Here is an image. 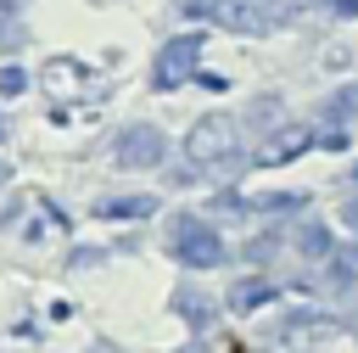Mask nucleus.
<instances>
[{
	"label": "nucleus",
	"instance_id": "obj_1",
	"mask_svg": "<svg viewBox=\"0 0 358 353\" xmlns=\"http://www.w3.org/2000/svg\"><path fill=\"white\" fill-rule=\"evenodd\" d=\"M168 247H173V258L190 263V269H218V263H224V235H218L213 224L190 219V213H179V219L168 224Z\"/></svg>",
	"mask_w": 358,
	"mask_h": 353
},
{
	"label": "nucleus",
	"instance_id": "obj_2",
	"mask_svg": "<svg viewBox=\"0 0 358 353\" xmlns=\"http://www.w3.org/2000/svg\"><path fill=\"white\" fill-rule=\"evenodd\" d=\"M185 157L201 162V168H224V162L235 157V118H224V112L196 118V123L185 129Z\"/></svg>",
	"mask_w": 358,
	"mask_h": 353
},
{
	"label": "nucleus",
	"instance_id": "obj_3",
	"mask_svg": "<svg viewBox=\"0 0 358 353\" xmlns=\"http://www.w3.org/2000/svg\"><path fill=\"white\" fill-rule=\"evenodd\" d=\"M196 56H201V34H179V39H168L162 56H157V67H151V84H157V90L185 84V78L196 73Z\"/></svg>",
	"mask_w": 358,
	"mask_h": 353
},
{
	"label": "nucleus",
	"instance_id": "obj_4",
	"mask_svg": "<svg viewBox=\"0 0 358 353\" xmlns=\"http://www.w3.org/2000/svg\"><path fill=\"white\" fill-rule=\"evenodd\" d=\"M185 17H213L218 28H235V34L268 28V17H257V6H246V0H185Z\"/></svg>",
	"mask_w": 358,
	"mask_h": 353
},
{
	"label": "nucleus",
	"instance_id": "obj_5",
	"mask_svg": "<svg viewBox=\"0 0 358 353\" xmlns=\"http://www.w3.org/2000/svg\"><path fill=\"white\" fill-rule=\"evenodd\" d=\"M162 157H168V146H162V129L157 123H129L117 134V162L123 168H157Z\"/></svg>",
	"mask_w": 358,
	"mask_h": 353
},
{
	"label": "nucleus",
	"instance_id": "obj_6",
	"mask_svg": "<svg viewBox=\"0 0 358 353\" xmlns=\"http://www.w3.org/2000/svg\"><path fill=\"white\" fill-rule=\"evenodd\" d=\"M319 336H330V319H324V314H308V308H296V314H285V319L268 325V342L285 347V353H302V347L319 342Z\"/></svg>",
	"mask_w": 358,
	"mask_h": 353
},
{
	"label": "nucleus",
	"instance_id": "obj_7",
	"mask_svg": "<svg viewBox=\"0 0 358 353\" xmlns=\"http://www.w3.org/2000/svg\"><path fill=\"white\" fill-rule=\"evenodd\" d=\"M39 84H45V95H56V101H78V95L90 90V73H84V62H73V56H50Z\"/></svg>",
	"mask_w": 358,
	"mask_h": 353
},
{
	"label": "nucleus",
	"instance_id": "obj_8",
	"mask_svg": "<svg viewBox=\"0 0 358 353\" xmlns=\"http://www.w3.org/2000/svg\"><path fill=\"white\" fill-rule=\"evenodd\" d=\"M313 146V129H302V123H285L274 140H263V151L252 157L257 168H280V162H291V157H302Z\"/></svg>",
	"mask_w": 358,
	"mask_h": 353
},
{
	"label": "nucleus",
	"instance_id": "obj_9",
	"mask_svg": "<svg viewBox=\"0 0 358 353\" xmlns=\"http://www.w3.org/2000/svg\"><path fill=\"white\" fill-rule=\"evenodd\" d=\"M173 314H179L190 331H207V325L218 319V303H213L207 291H196V286H179V291H173Z\"/></svg>",
	"mask_w": 358,
	"mask_h": 353
},
{
	"label": "nucleus",
	"instance_id": "obj_10",
	"mask_svg": "<svg viewBox=\"0 0 358 353\" xmlns=\"http://www.w3.org/2000/svg\"><path fill=\"white\" fill-rule=\"evenodd\" d=\"M263 303H274V280H241V286H229V308L235 314H252V308H263Z\"/></svg>",
	"mask_w": 358,
	"mask_h": 353
},
{
	"label": "nucleus",
	"instance_id": "obj_11",
	"mask_svg": "<svg viewBox=\"0 0 358 353\" xmlns=\"http://www.w3.org/2000/svg\"><path fill=\"white\" fill-rule=\"evenodd\" d=\"M95 213L101 219H145V213H157V202L151 196H106V202H95Z\"/></svg>",
	"mask_w": 358,
	"mask_h": 353
},
{
	"label": "nucleus",
	"instance_id": "obj_12",
	"mask_svg": "<svg viewBox=\"0 0 358 353\" xmlns=\"http://www.w3.org/2000/svg\"><path fill=\"white\" fill-rule=\"evenodd\" d=\"M296 252H302V258H330L336 241H330V230L313 219V224H296Z\"/></svg>",
	"mask_w": 358,
	"mask_h": 353
},
{
	"label": "nucleus",
	"instance_id": "obj_13",
	"mask_svg": "<svg viewBox=\"0 0 358 353\" xmlns=\"http://www.w3.org/2000/svg\"><path fill=\"white\" fill-rule=\"evenodd\" d=\"M352 280H358V247H336V252H330V280H324V286L347 291Z\"/></svg>",
	"mask_w": 358,
	"mask_h": 353
},
{
	"label": "nucleus",
	"instance_id": "obj_14",
	"mask_svg": "<svg viewBox=\"0 0 358 353\" xmlns=\"http://www.w3.org/2000/svg\"><path fill=\"white\" fill-rule=\"evenodd\" d=\"M352 112H358V90H341V95H330V106H324L330 123H347Z\"/></svg>",
	"mask_w": 358,
	"mask_h": 353
},
{
	"label": "nucleus",
	"instance_id": "obj_15",
	"mask_svg": "<svg viewBox=\"0 0 358 353\" xmlns=\"http://www.w3.org/2000/svg\"><path fill=\"white\" fill-rule=\"evenodd\" d=\"M22 84H28L22 67H0V95H22Z\"/></svg>",
	"mask_w": 358,
	"mask_h": 353
},
{
	"label": "nucleus",
	"instance_id": "obj_16",
	"mask_svg": "<svg viewBox=\"0 0 358 353\" xmlns=\"http://www.w3.org/2000/svg\"><path fill=\"white\" fill-rule=\"evenodd\" d=\"M324 6H336V17H358V0H324Z\"/></svg>",
	"mask_w": 358,
	"mask_h": 353
},
{
	"label": "nucleus",
	"instance_id": "obj_17",
	"mask_svg": "<svg viewBox=\"0 0 358 353\" xmlns=\"http://www.w3.org/2000/svg\"><path fill=\"white\" fill-rule=\"evenodd\" d=\"M347 185H358V168H352V174H347Z\"/></svg>",
	"mask_w": 358,
	"mask_h": 353
}]
</instances>
